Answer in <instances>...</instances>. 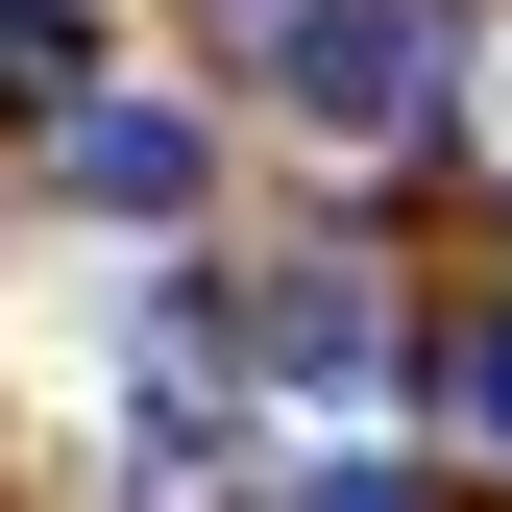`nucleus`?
<instances>
[{
  "label": "nucleus",
  "instance_id": "f257e3e1",
  "mask_svg": "<svg viewBox=\"0 0 512 512\" xmlns=\"http://www.w3.org/2000/svg\"><path fill=\"white\" fill-rule=\"evenodd\" d=\"M269 98L317 122V147H415L439 122V25L415 0H269Z\"/></svg>",
  "mask_w": 512,
  "mask_h": 512
},
{
  "label": "nucleus",
  "instance_id": "f03ea898",
  "mask_svg": "<svg viewBox=\"0 0 512 512\" xmlns=\"http://www.w3.org/2000/svg\"><path fill=\"white\" fill-rule=\"evenodd\" d=\"M49 171H74L98 220H196V196H220V147H196V122H171V98H98V74L49 98Z\"/></svg>",
  "mask_w": 512,
  "mask_h": 512
},
{
  "label": "nucleus",
  "instance_id": "7ed1b4c3",
  "mask_svg": "<svg viewBox=\"0 0 512 512\" xmlns=\"http://www.w3.org/2000/svg\"><path fill=\"white\" fill-rule=\"evenodd\" d=\"M244 342H269L293 391H366V366H391V317H366V269H269V293H244Z\"/></svg>",
  "mask_w": 512,
  "mask_h": 512
},
{
  "label": "nucleus",
  "instance_id": "20e7f679",
  "mask_svg": "<svg viewBox=\"0 0 512 512\" xmlns=\"http://www.w3.org/2000/svg\"><path fill=\"white\" fill-rule=\"evenodd\" d=\"M439 415H464L488 464H512V317H464V342H439Z\"/></svg>",
  "mask_w": 512,
  "mask_h": 512
},
{
  "label": "nucleus",
  "instance_id": "39448f33",
  "mask_svg": "<svg viewBox=\"0 0 512 512\" xmlns=\"http://www.w3.org/2000/svg\"><path fill=\"white\" fill-rule=\"evenodd\" d=\"M0 98H25V122L74 98V0H0Z\"/></svg>",
  "mask_w": 512,
  "mask_h": 512
},
{
  "label": "nucleus",
  "instance_id": "423d86ee",
  "mask_svg": "<svg viewBox=\"0 0 512 512\" xmlns=\"http://www.w3.org/2000/svg\"><path fill=\"white\" fill-rule=\"evenodd\" d=\"M293 512H415V464H293Z\"/></svg>",
  "mask_w": 512,
  "mask_h": 512
},
{
  "label": "nucleus",
  "instance_id": "0eeeda50",
  "mask_svg": "<svg viewBox=\"0 0 512 512\" xmlns=\"http://www.w3.org/2000/svg\"><path fill=\"white\" fill-rule=\"evenodd\" d=\"M488 147H512V74H488Z\"/></svg>",
  "mask_w": 512,
  "mask_h": 512
}]
</instances>
